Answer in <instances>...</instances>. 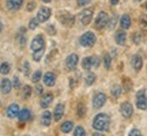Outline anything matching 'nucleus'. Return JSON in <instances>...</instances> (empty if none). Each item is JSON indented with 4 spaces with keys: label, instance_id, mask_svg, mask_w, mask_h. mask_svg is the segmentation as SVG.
<instances>
[{
    "label": "nucleus",
    "instance_id": "obj_1",
    "mask_svg": "<svg viewBox=\"0 0 147 136\" xmlns=\"http://www.w3.org/2000/svg\"><path fill=\"white\" fill-rule=\"evenodd\" d=\"M110 125V118L109 116L105 114V113H100L94 117L93 120V128L95 131L98 132H102V131H106Z\"/></svg>",
    "mask_w": 147,
    "mask_h": 136
},
{
    "label": "nucleus",
    "instance_id": "obj_2",
    "mask_svg": "<svg viewBox=\"0 0 147 136\" xmlns=\"http://www.w3.org/2000/svg\"><path fill=\"white\" fill-rule=\"evenodd\" d=\"M108 25H109V15L106 14L105 11H101V12H98L97 18L94 19L95 29H97V30H102V29H105Z\"/></svg>",
    "mask_w": 147,
    "mask_h": 136
},
{
    "label": "nucleus",
    "instance_id": "obj_3",
    "mask_svg": "<svg viewBox=\"0 0 147 136\" xmlns=\"http://www.w3.org/2000/svg\"><path fill=\"white\" fill-rule=\"evenodd\" d=\"M95 41H97V37H95L94 33L91 32H86L83 36H80V38H79V44L84 48L93 46L95 44Z\"/></svg>",
    "mask_w": 147,
    "mask_h": 136
},
{
    "label": "nucleus",
    "instance_id": "obj_4",
    "mask_svg": "<svg viewBox=\"0 0 147 136\" xmlns=\"http://www.w3.org/2000/svg\"><path fill=\"white\" fill-rule=\"evenodd\" d=\"M57 19L59 22L61 23V25H64V26H72L74 22H75V16L71 15L69 12H67V11H61V12H59L57 14Z\"/></svg>",
    "mask_w": 147,
    "mask_h": 136
},
{
    "label": "nucleus",
    "instance_id": "obj_5",
    "mask_svg": "<svg viewBox=\"0 0 147 136\" xmlns=\"http://www.w3.org/2000/svg\"><path fill=\"white\" fill-rule=\"evenodd\" d=\"M136 106L140 110L147 109V97H146V90L142 89L138 91L136 94Z\"/></svg>",
    "mask_w": 147,
    "mask_h": 136
},
{
    "label": "nucleus",
    "instance_id": "obj_6",
    "mask_svg": "<svg viewBox=\"0 0 147 136\" xmlns=\"http://www.w3.org/2000/svg\"><path fill=\"white\" fill-rule=\"evenodd\" d=\"M93 19V10L91 8H84L83 11H80L79 14V22L83 25V26H87Z\"/></svg>",
    "mask_w": 147,
    "mask_h": 136
},
{
    "label": "nucleus",
    "instance_id": "obj_7",
    "mask_svg": "<svg viewBox=\"0 0 147 136\" xmlns=\"http://www.w3.org/2000/svg\"><path fill=\"white\" fill-rule=\"evenodd\" d=\"M45 46V38L42 34H38L33 38L32 44H30V48H32L33 52H36V50H40V49H44Z\"/></svg>",
    "mask_w": 147,
    "mask_h": 136
},
{
    "label": "nucleus",
    "instance_id": "obj_8",
    "mask_svg": "<svg viewBox=\"0 0 147 136\" xmlns=\"http://www.w3.org/2000/svg\"><path fill=\"white\" fill-rule=\"evenodd\" d=\"M106 102V95L104 93H97V94L93 97V108L95 109H100L102 108Z\"/></svg>",
    "mask_w": 147,
    "mask_h": 136
},
{
    "label": "nucleus",
    "instance_id": "obj_9",
    "mask_svg": "<svg viewBox=\"0 0 147 136\" xmlns=\"http://www.w3.org/2000/svg\"><path fill=\"white\" fill-rule=\"evenodd\" d=\"M49 18H51V8H48V7H40V10L37 12V19L40 21V23L47 22Z\"/></svg>",
    "mask_w": 147,
    "mask_h": 136
},
{
    "label": "nucleus",
    "instance_id": "obj_10",
    "mask_svg": "<svg viewBox=\"0 0 147 136\" xmlns=\"http://www.w3.org/2000/svg\"><path fill=\"white\" fill-rule=\"evenodd\" d=\"M19 113H21V109H19V105L18 104H11L10 106L7 108V110H5V114H7V117H10V118L18 117Z\"/></svg>",
    "mask_w": 147,
    "mask_h": 136
},
{
    "label": "nucleus",
    "instance_id": "obj_11",
    "mask_svg": "<svg viewBox=\"0 0 147 136\" xmlns=\"http://www.w3.org/2000/svg\"><path fill=\"white\" fill-rule=\"evenodd\" d=\"M78 61H79L78 55H75V53L68 55L67 59H65V67L68 68V69H75V67L78 65Z\"/></svg>",
    "mask_w": 147,
    "mask_h": 136
},
{
    "label": "nucleus",
    "instance_id": "obj_12",
    "mask_svg": "<svg viewBox=\"0 0 147 136\" xmlns=\"http://www.w3.org/2000/svg\"><path fill=\"white\" fill-rule=\"evenodd\" d=\"M120 112H121V116L125 117V118H129L134 113V108L129 102H124V104L120 106Z\"/></svg>",
    "mask_w": 147,
    "mask_h": 136
},
{
    "label": "nucleus",
    "instance_id": "obj_13",
    "mask_svg": "<svg viewBox=\"0 0 147 136\" xmlns=\"http://www.w3.org/2000/svg\"><path fill=\"white\" fill-rule=\"evenodd\" d=\"M131 65L135 71H140L143 67V59L140 55H134L131 59Z\"/></svg>",
    "mask_w": 147,
    "mask_h": 136
},
{
    "label": "nucleus",
    "instance_id": "obj_14",
    "mask_svg": "<svg viewBox=\"0 0 147 136\" xmlns=\"http://www.w3.org/2000/svg\"><path fill=\"white\" fill-rule=\"evenodd\" d=\"M0 87H1V94L3 95H7L11 93V90H12V82H10L8 79H1V84H0Z\"/></svg>",
    "mask_w": 147,
    "mask_h": 136
},
{
    "label": "nucleus",
    "instance_id": "obj_15",
    "mask_svg": "<svg viewBox=\"0 0 147 136\" xmlns=\"http://www.w3.org/2000/svg\"><path fill=\"white\" fill-rule=\"evenodd\" d=\"M44 83H45V86H48V87L55 86V84H56V75L53 72H47L44 75Z\"/></svg>",
    "mask_w": 147,
    "mask_h": 136
},
{
    "label": "nucleus",
    "instance_id": "obj_16",
    "mask_svg": "<svg viewBox=\"0 0 147 136\" xmlns=\"http://www.w3.org/2000/svg\"><path fill=\"white\" fill-rule=\"evenodd\" d=\"M53 101V95L51 94V93H48V94H44L41 97V101H40V105H41L42 109H47L48 106H51V104H52Z\"/></svg>",
    "mask_w": 147,
    "mask_h": 136
},
{
    "label": "nucleus",
    "instance_id": "obj_17",
    "mask_svg": "<svg viewBox=\"0 0 147 136\" xmlns=\"http://www.w3.org/2000/svg\"><path fill=\"white\" fill-rule=\"evenodd\" d=\"M16 42L19 44V46H25L26 45V30H25V27H21L19 29V32L16 34Z\"/></svg>",
    "mask_w": 147,
    "mask_h": 136
},
{
    "label": "nucleus",
    "instance_id": "obj_18",
    "mask_svg": "<svg viewBox=\"0 0 147 136\" xmlns=\"http://www.w3.org/2000/svg\"><path fill=\"white\" fill-rule=\"evenodd\" d=\"M64 114V105L63 104H57L56 108H55V112H53V120L55 121H60L61 117Z\"/></svg>",
    "mask_w": 147,
    "mask_h": 136
},
{
    "label": "nucleus",
    "instance_id": "obj_19",
    "mask_svg": "<svg viewBox=\"0 0 147 136\" xmlns=\"http://www.w3.org/2000/svg\"><path fill=\"white\" fill-rule=\"evenodd\" d=\"M22 3H23V0H5V5H7V8H10V10L15 11V10H19L21 8Z\"/></svg>",
    "mask_w": 147,
    "mask_h": 136
},
{
    "label": "nucleus",
    "instance_id": "obj_20",
    "mask_svg": "<svg viewBox=\"0 0 147 136\" xmlns=\"http://www.w3.org/2000/svg\"><path fill=\"white\" fill-rule=\"evenodd\" d=\"M52 117L53 114H51V112H48V110H45L44 113L41 114V124L44 127H48V125H51V123H52Z\"/></svg>",
    "mask_w": 147,
    "mask_h": 136
},
{
    "label": "nucleus",
    "instance_id": "obj_21",
    "mask_svg": "<svg viewBox=\"0 0 147 136\" xmlns=\"http://www.w3.org/2000/svg\"><path fill=\"white\" fill-rule=\"evenodd\" d=\"M120 26H121L123 30L129 29V27H131V16L127 15V14H124V15L121 16V19H120Z\"/></svg>",
    "mask_w": 147,
    "mask_h": 136
},
{
    "label": "nucleus",
    "instance_id": "obj_22",
    "mask_svg": "<svg viewBox=\"0 0 147 136\" xmlns=\"http://www.w3.org/2000/svg\"><path fill=\"white\" fill-rule=\"evenodd\" d=\"M127 41V36H125V32L124 30H119L116 33V44L119 45H124Z\"/></svg>",
    "mask_w": 147,
    "mask_h": 136
},
{
    "label": "nucleus",
    "instance_id": "obj_23",
    "mask_svg": "<svg viewBox=\"0 0 147 136\" xmlns=\"http://www.w3.org/2000/svg\"><path fill=\"white\" fill-rule=\"evenodd\" d=\"M18 117H19V120L21 121H29L30 118H32V112H30L29 109H22Z\"/></svg>",
    "mask_w": 147,
    "mask_h": 136
},
{
    "label": "nucleus",
    "instance_id": "obj_24",
    "mask_svg": "<svg viewBox=\"0 0 147 136\" xmlns=\"http://www.w3.org/2000/svg\"><path fill=\"white\" fill-rule=\"evenodd\" d=\"M72 128H74L72 121H65V123L61 124V132H63V133H68V132H71L72 131Z\"/></svg>",
    "mask_w": 147,
    "mask_h": 136
},
{
    "label": "nucleus",
    "instance_id": "obj_25",
    "mask_svg": "<svg viewBox=\"0 0 147 136\" xmlns=\"http://www.w3.org/2000/svg\"><path fill=\"white\" fill-rule=\"evenodd\" d=\"M95 79H97V76H95V73L89 72L87 75H86V78H84V83L87 84V86H91V84H94Z\"/></svg>",
    "mask_w": 147,
    "mask_h": 136
},
{
    "label": "nucleus",
    "instance_id": "obj_26",
    "mask_svg": "<svg viewBox=\"0 0 147 136\" xmlns=\"http://www.w3.org/2000/svg\"><path fill=\"white\" fill-rule=\"evenodd\" d=\"M110 93H112V95H113L115 98H119L121 95V87L119 84H113L112 89H110Z\"/></svg>",
    "mask_w": 147,
    "mask_h": 136
},
{
    "label": "nucleus",
    "instance_id": "obj_27",
    "mask_svg": "<svg viewBox=\"0 0 147 136\" xmlns=\"http://www.w3.org/2000/svg\"><path fill=\"white\" fill-rule=\"evenodd\" d=\"M110 61H112L110 55H109V53H105V55H104V57H102V64H104L105 69H109V68H110Z\"/></svg>",
    "mask_w": 147,
    "mask_h": 136
},
{
    "label": "nucleus",
    "instance_id": "obj_28",
    "mask_svg": "<svg viewBox=\"0 0 147 136\" xmlns=\"http://www.w3.org/2000/svg\"><path fill=\"white\" fill-rule=\"evenodd\" d=\"M10 64L7 63V61H1V67H0V72L1 75H7V73H10Z\"/></svg>",
    "mask_w": 147,
    "mask_h": 136
},
{
    "label": "nucleus",
    "instance_id": "obj_29",
    "mask_svg": "<svg viewBox=\"0 0 147 136\" xmlns=\"http://www.w3.org/2000/svg\"><path fill=\"white\" fill-rule=\"evenodd\" d=\"M32 94V87L30 86H23V91H22V98L23 100H27Z\"/></svg>",
    "mask_w": 147,
    "mask_h": 136
},
{
    "label": "nucleus",
    "instance_id": "obj_30",
    "mask_svg": "<svg viewBox=\"0 0 147 136\" xmlns=\"http://www.w3.org/2000/svg\"><path fill=\"white\" fill-rule=\"evenodd\" d=\"M74 136H86V131H84L83 127H75V129H74Z\"/></svg>",
    "mask_w": 147,
    "mask_h": 136
},
{
    "label": "nucleus",
    "instance_id": "obj_31",
    "mask_svg": "<svg viewBox=\"0 0 147 136\" xmlns=\"http://www.w3.org/2000/svg\"><path fill=\"white\" fill-rule=\"evenodd\" d=\"M91 67H93V65H91V59H90V57H84L83 60H82V68L89 71Z\"/></svg>",
    "mask_w": 147,
    "mask_h": 136
},
{
    "label": "nucleus",
    "instance_id": "obj_32",
    "mask_svg": "<svg viewBox=\"0 0 147 136\" xmlns=\"http://www.w3.org/2000/svg\"><path fill=\"white\" fill-rule=\"evenodd\" d=\"M44 56V49H40V50H36V52H33V60L34 61H40Z\"/></svg>",
    "mask_w": 147,
    "mask_h": 136
},
{
    "label": "nucleus",
    "instance_id": "obj_33",
    "mask_svg": "<svg viewBox=\"0 0 147 136\" xmlns=\"http://www.w3.org/2000/svg\"><path fill=\"white\" fill-rule=\"evenodd\" d=\"M41 76H42L41 71H36V72L32 75V82L33 83H38V82H40V79H41Z\"/></svg>",
    "mask_w": 147,
    "mask_h": 136
},
{
    "label": "nucleus",
    "instance_id": "obj_34",
    "mask_svg": "<svg viewBox=\"0 0 147 136\" xmlns=\"http://www.w3.org/2000/svg\"><path fill=\"white\" fill-rule=\"evenodd\" d=\"M38 23H40V21H38L37 18L30 19V22H29V30H34V29L38 26Z\"/></svg>",
    "mask_w": 147,
    "mask_h": 136
},
{
    "label": "nucleus",
    "instance_id": "obj_35",
    "mask_svg": "<svg viewBox=\"0 0 147 136\" xmlns=\"http://www.w3.org/2000/svg\"><path fill=\"white\" fill-rule=\"evenodd\" d=\"M132 40H134V42H135L136 45H139V44L142 42L143 37H142V34H140V33H134V36H132Z\"/></svg>",
    "mask_w": 147,
    "mask_h": 136
},
{
    "label": "nucleus",
    "instance_id": "obj_36",
    "mask_svg": "<svg viewBox=\"0 0 147 136\" xmlns=\"http://www.w3.org/2000/svg\"><path fill=\"white\" fill-rule=\"evenodd\" d=\"M117 19H119V18H117V15H116V14H115V15H113V16H112V18L109 19V27H110V29H115V27H116Z\"/></svg>",
    "mask_w": 147,
    "mask_h": 136
},
{
    "label": "nucleus",
    "instance_id": "obj_37",
    "mask_svg": "<svg viewBox=\"0 0 147 136\" xmlns=\"http://www.w3.org/2000/svg\"><path fill=\"white\" fill-rule=\"evenodd\" d=\"M22 71H23L25 75H29V72H30V64H29V61H25V63H23Z\"/></svg>",
    "mask_w": 147,
    "mask_h": 136
},
{
    "label": "nucleus",
    "instance_id": "obj_38",
    "mask_svg": "<svg viewBox=\"0 0 147 136\" xmlns=\"http://www.w3.org/2000/svg\"><path fill=\"white\" fill-rule=\"evenodd\" d=\"M90 59H91V65H93L94 68H97L98 65H100V59L97 57V56H91Z\"/></svg>",
    "mask_w": 147,
    "mask_h": 136
},
{
    "label": "nucleus",
    "instance_id": "obj_39",
    "mask_svg": "<svg viewBox=\"0 0 147 136\" xmlns=\"http://www.w3.org/2000/svg\"><path fill=\"white\" fill-rule=\"evenodd\" d=\"M12 86H14L15 89H21V80H19L18 76H14V79H12Z\"/></svg>",
    "mask_w": 147,
    "mask_h": 136
},
{
    "label": "nucleus",
    "instance_id": "obj_40",
    "mask_svg": "<svg viewBox=\"0 0 147 136\" xmlns=\"http://www.w3.org/2000/svg\"><path fill=\"white\" fill-rule=\"evenodd\" d=\"M128 136H142V132L139 131L138 128H134V129H131V131H129Z\"/></svg>",
    "mask_w": 147,
    "mask_h": 136
},
{
    "label": "nucleus",
    "instance_id": "obj_41",
    "mask_svg": "<svg viewBox=\"0 0 147 136\" xmlns=\"http://www.w3.org/2000/svg\"><path fill=\"white\" fill-rule=\"evenodd\" d=\"M86 113V109H84V105H79L78 106V116L79 117H83V114Z\"/></svg>",
    "mask_w": 147,
    "mask_h": 136
},
{
    "label": "nucleus",
    "instance_id": "obj_42",
    "mask_svg": "<svg viewBox=\"0 0 147 136\" xmlns=\"http://www.w3.org/2000/svg\"><path fill=\"white\" fill-rule=\"evenodd\" d=\"M47 33L49 34V36H55V34H56V29H55V26H53V25L48 26L47 27Z\"/></svg>",
    "mask_w": 147,
    "mask_h": 136
},
{
    "label": "nucleus",
    "instance_id": "obj_43",
    "mask_svg": "<svg viewBox=\"0 0 147 136\" xmlns=\"http://www.w3.org/2000/svg\"><path fill=\"white\" fill-rule=\"evenodd\" d=\"M124 90H125V91H129V90H131V80H129V79L124 78Z\"/></svg>",
    "mask_w": 147,
    "mask_h": 136
},
{
    "label": "nucleus",
    "instance_id": "obj_44",
    "mask_svg": "<svg viewBox=\"0 0 147 136\" xmlns=\"http://www.w3.org/2000/svg\"><path fill=\"white\" fill-rule=\"evenodd\" d=\"M140 26H142L143 30H147V18L146 16H142V18H140Z\"/></svg>",
    "mask_w": 147,
    "mask_h": 136
},
{
    "label": "nucleus",
    "instance_id": "obj_45",
    "mask_svg": "<svg viewBox=\"0 0 147 136\" xmlns=\"http://www.w3.org/2000/svg\"><path fill=\"white\" fill-rule=\"evenodd\" d=\"M90 1H91V0H76V3H78L79 7H83V5L89 4Z\"/></svg>",
    "mask_w": 147,
    "mask_h": 136
},
{
    "label": "nucleus",
    "instance_id": "obj_46",
    "mask_svg": "<svg viewBox=\"0 0 147 136\" xmlns=\"http://www.w3.org/2000/svg\"><path fill=\"white\" fill-rule=\"evenodd\" d=\"M34 7H36V3H34V1H30V3H27L26 10L27 11H33V10H34Z\"/></svg>",
    "mask_w": 147,
    "mask_h": 136
},
{
    "label": "nucleus",
    "instance_id": "obj_47",
    "mask_svg": "<svg viewBox=\"0 0 147 136\" xmlns=\"http://www.w3.org/2000/svg\"><path fill=\"white\" fill-rule=\"evenodd\" d=\"M42 90H44V89H42L41 84H36V93H37V94H41Z\"/></svg>",
    "mask_w": 147,
    "mask_h": 136
},
{
    "label": "nucleus",
    "instance_id": "obj_48",
    "mask_svg": "<svg viewBox=\"0 0 147 136\" xmlns=\"http://www.w3.org/2000/svg\"><path fill=\"white\" fill-rule=\"evenodd\" d=\"M119 1H120V0H110V4H112V5H116L117 3H119Z\"/></svg>",
    "mask_w": 147,
    "mask_h": 136
},
{
    "label": "nucleus",
    "instance_id": "obj_49",
    "mask_svg": "<svg viewBox=\"0 0 147 136\" xmlns=\"http://www.w3.org/2000/svg\"><path fill=\"white\" fill-rule=\"evenodd\" d=\"M93 136H104V135H102V133H100V132H97V133H94Z\"/></svg>",
    "mask_w": 147,
    "mask_h": 136
},
{
    "label": "nucleus",
    "instance_id": "obj_50",
    "mask_svg": "<svg viewBox=\"0 0 147 136\" xmlns=\"http://www.w3.org/2000/svg\"><path fill=\"white\" fill-rule=\"evenodd\" d=\"M42 3H51V0H41Z\"/></svg>",
    "mask_w": 147,
    "mask_h": 136
},
{
    "label": "nucleus",
    "instance_id": "obj_51",
    "mask_svg": "<svg viewBox=\"0 0 147 136\" xmlns=\"http://www.w3.org/2000/svg\"><path fill=\"white\" fill-rule=\"evenodd\" d=\"M144 8H146V11H147V3H146V4H144Z\"/></svg>",
    "mask_w": 147,
    "mask_h": 136
},
{
    "label": "nucleus",
    "instance_id": "obj_52",
    "mask_svg": "<svg viewBox=\"0 0 147 136\" xmlns=\"http://www.w3.org/2000/svg\"><path fill=\"white\" fill-rule=\"evenodd\" d=\"M135 1H140V0H135Z\"/></svg>",
    "mask_w": 147,
    "mask_h": 136
}]
</instances>
